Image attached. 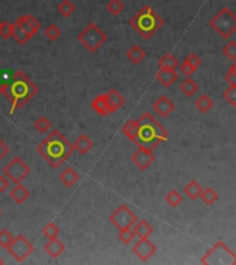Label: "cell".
I'll use <instances>...</instances> for the list:
<instances>
[{
    "mask_svg": "<svg viewBox=\"0 0 236 265\" xmlns=\"http://www.w3.org/2000/svg\"><path fill=\"white\" fill-rule=\"evenodd\" d=\"M36 151L50 167L57 169L72 156L75 148L60 130H51V133L36 146Z\"/></svg>",
    "mask_w": 236,
    "mask_h": 265,
    "instance_id": "cell-1",
    "label": "cell"
},
{
    "mask_svg": "<svg viewBox=\"0 0 236 265\" xmlns=\"http://www.w3.org/2000/svg\"><path fill=\"white\" fill-rule=\"evenodd\" d=\"M39 93V87L32 82L23 71H17L6 86L4 96L11 102L10 114L13 115L17 109L24 108Z\"/></svg>",
    "mask_w": 236,
    "mask_h": 265,
    "instance_id": "cell-2",
    "label": "cell"
},
{
    "mask_svg": "<svg viewBox=\"0 0 236 265\" xmlns=\"http://www.w3.org/2000/svg\"><path fill=\"white\" fill-rule=\"evenodd\" d=\"M138 146H144L148 149H155L160 143L168 140L167 130L153 118L152 114L145 112L138 119Z\"/></svg>",
    "mask_w": 236,
    "mask_h": 265,
    "instance_id": "cell-3",
    "label": "cell"
},
{
    "mask_svg": "<svg viewBox=\"0 0 236 265\" xmlns=\"http://www.w3.org/2000/svg\"><path fill=\"white\" fill-rule=\"evenodd\" d=\"M130 26L145 40L151 39L163 26V18L151 6H144L130 18Z\"/></svg>",
    "mask_w": 236,
    "mask_h": 265,
    "instance_id": "cell-4",
    "label": "cell"
},
{
    "mask_svg": "<svg viewBox=\"0 0 236 265\" xmlns=\"http://www.w3.org/2000/svg\"><path fill=\"white\" fill-rule=\"evenodd\" d=\"M210 28L222 39H229L236 30V14L229 7H222L209 21Z\"/></svg>",
    "mask_w": 236,
    "mask_h": 265,
    "instance_id": "cell-5",
    "label": "cell"
},
{
    "mask_svg": "<svg viewBox=\"0 0 236 265\" xmlns=\"http://www.w3.org/2000/svg\"><path fill=\"white\" fill-rule=\"evenodd\" d=\"M200 263L205 265H236V254L222 241H218L203 254Z\"/></svg>",
    "mask_w": 236,
    "mask_h": 265,
    "instance_id": "cell-6",
    "label": "cell"
},
{
    "mask_svg": "<svg viewBox=\"0 0 236 265\" xmlns=\"http://www.w3.org/2000/svg\"><path fill=\"white\" fill-rule=\"evenodd\" d=\"M77 40L82 43L84 48L90 53H97L99 47L108 40L107 33L99 28L97 24L90 23L79 35Z\"/></svg>",
    "mask_w": 236,
    "mask_h": 265,
    "instance_id": "cell-7",
    "label": "cell"
},
{
    "mask_svg": "<svg viewBox=\"0 0 236 265\" xmlns=\"http://www.w3.org/2000/svg\"><path fill=\"white\" fill-rule=\"evenodd\" d=\"M31 173L29 166L24 162L21 158H13L8 162L6 166L3 167V174L8 178V181L13 184H20L23 182Z\"/></svg>",
    "mask_w": 236,
    "mask_h": 265,
    "instance_id": "cell-8",
    "label": "cell"
},
{
    "mask_svg": "<svg viewBox=\"0 0 236 265\" xmlns=\"http://www.w3.org/2000/svg\"><path fill=\"white\" fill-rule=\"evenodd\" d=\"M138 221V217L130 210L126 205H120L109 216V222L118 229L133 228V225Z\"/></svg>",
    "mask_w": 236,
    "mask_h": 265,
    "instance_id": "cell-9",
    "label": "cell"
},
{
    "mask_svg": "<svg viewBox=\"0 0 236 265\" xmlns=\"http://www.w3.org/2000/svg\"><path fill=\"white\" fill-rule=\"evenodd\" d=\"M7 251L17 263H23L24 260H26L33 253V244L25 236L18 235L14 238Z\"/></svg>",
    "mask_w": 236,
    "mask_h": 265,
    "instance_id": "cell-10",
    "label": "cell"
},
{
    "mask_svg": "<svg viewBox=\"0 0 236 265\" xmlns=\"http://www.w3.org/2000/svg\"><path fill=\"white\" fill-rule=\"evenodd\" d=\"M131 250L142 263H145L156 253V246L149 241V238H145V239H138Z\"/></svg>",
    "mask_w": 236,
    "mask_h": 265,
    "instance_id": "cell-11",
    "label": "cell"
},
{
    "mask_svg": "<svg viewBox=\"0 0 236 265\" xmlns=\"http://www.w3.org/2000/svg\"><path fill=\"white\" fill-rule=\"evenodd\" d=\"M131 162L140 169V170H146L148 167L155 162V155L152 149H148L144 146H138L137 151L133 153Z\"/></svg>",
    "mask_w": 236,
    "mask_h": 265,
    "instance_id": "cell-12",
    "label": "cell"
},
{
    "mask_svg": "<svg viewBox=\"0 0 236 265\" xmlns=\"http://www.w3.org/2000/svg\"><path fill=\"white\" fill-rule=\"evenodd\" d=\"M174 102L168 98L167 96H160L152 105L153 112L158 115L159 118H167L168 115L174 111Z\"/></svg>",
    "mask_w": 236,
    "mask_h": 265,
    "instance_id": "cell-13",
    "label": "cell"
},
{
    "mask_svg": "<svg viewBox=\"0 0 236 265\" xmlns=\"http://www.w3.org/2000/svg\"><path fill=\"white\" fill-rule=\"evenodd\" d=\"M17 23L20 24L21 26H23L24 29L28 32V35L29 36H35L36 33H38L40 28H42V24L39 21L36 17H33L31 14H26L23 15V17H20L18 20H17Z\"/></svg>",
    "mask_w": 236,
    "mask_h": 265,
    "instance_id": "cell-14",
    "label": "cell"
},
{
    "mask_svg": "<svg viewBox=\"0 0 236 265\" xmlns=\"http://www.w3.org/2000/svg\"><path fill=\"white\" fill-rule=\"evenodd\" d=\"M105 98H107L108 106L111 114H115L116 111H119L124 105V97L118 90H109L105 93Z\"/></svg>",
    "mask_w": 236,
    "mask_h": 265,
    "instance_id": "cell-15",
    "label": "cell"
},
{
    "mask_svg": "<svg viewBox=\"0 0 236 265\" xmlns=\"http://www.w3.org/2000/svg\"><path fill=\"white\" fill-rule=\"evenodd\" d=\"M155 79L159 82L163 87H170L171 84L177 82L178 73L174 69H159L155 75Z\"/></svg>",
    "mask_w": 236,
    "mask_h": 265,
    "instance_id": "cell-16",
    "label": "cell"
},
{
    "mask_svg": "<svg viewBox=\"0 0 236 265\" xmlns=\"http://www.w3.org/2000/svg\"><path fill=\"white\" fill-rule=\"evenodd\" d=\"M29 196H31L29 191L26 190L21 182H20V184H16L14 188H11V191H10V199L14 200L17 205H23V203H25V202L29 199Z\"/></svg>",
    "mask_w": 236,
    "mask_h": 265,
    "instance_id": "cell-17",
    "label": "cell"
},
{
    "mask_svg": "<svg viewBox=\"0 0 236 265\" xmlns=\"http://www.w3.org/2000/svg\"><path fill=\"white\" fill-rule=\"evenodd\" d=\"M45 251H46L50 257L58 258L62 253L65 251V244H64L61 241H58V238L48 239L46 244H45Z\"/></svg>",
    "mask_w": 236,
    "mask_h": 265,
    "instance_id": "cell-18",
    "label": "cell"
},
{
    "mask_svg": "<svg viewBox=\"0 0 236 265\" xmlns=\"http://www.w3.org/2000/svg\"><path fill=\"white\" fill-rule=\"evenodd\" d=\"M138 130H140L138 121L137 120H133V119L127 120L122 126V133H123V134L127 137V138H129L131 143H134V144L137 145V146H138Z\"/></svg>",
    "mask_w": 236,
    "mask_h": 265,
    "instance_id": "cell-19",
    "label": "cell"
},
{
    "mask_svg": "<svg viewBox=\"0 0 236 265\" xmlns=\"http://www.w3.org/2000/svg\"><path fill=\"white\" fill-rule=\"evenodd\" d=\"M133 231H134V234H136L138 239H145V238H149L152 235L153 227L146 220H141L137 221L133 225Z\"/></svg>",
    "mask_w": 236,
    "mask_h": 265,
    "instance_id": "cell-20",
    "label": "cell"
},
{
    "mask_svg": "<svg viewBox=\"0 0 236 265\" xmlns=\"http://www.w3.org/2000/svg\"><path fill=\"white\" fill-rule=\"evenodd\" d=\"M92 108L102 118H105L108 115H111L109 111V106H108L107 98H105V94H99L92 101Z\"/></svg>",
    "mask_w": 236,
    "mask_h": 265,
    "instance_id": "cell-21",
    "label": "cell"
},
{
    "mask_svg": "<svg viewBox=\"0 0 236 265\" xmlns=\"http://www.w3.org/2000/svg\"><path fill=\"white\" fill-rule=\"evenodd\" d=\"M73 148L80 155H86V153H89L94 148V143L92 141V138H89L86 134H82V136L77 137L76 141L73 143Z\"/></svg>",
    "mask_w": 236,
    "mask_h": 265,
    "instance_id": "cell-22",
    "label": "cell"
},
{
    "mask_svg": "<svg viewBox=\"0 0 236 265\" xmlns=\"http://www.w3.org/2000/svg\"><path fill=\"white\" fill-rule=\"evenodd\" d=\"M60 180L67 188H72L79 181V174H77V171L73 167H67L60 174Z\"/></svg>",
    "mask_w": 236,
    "mask_h": 265,
    "instance_id": "cell-23",
    "label": "cell"
},
{
    "mask_svg": "<svg viewBox=\"0 0 236 265\" xmlns=\"http://www.w3.org/2000/svg\"><path fill=\"white\" fill-rule=\"evenodd\" d=\"M126 57H127V60H129L131 64L138 65V64H141V62L145 60L146 53H145L140 46H131L129 50H127V53H126Z\"/></svg>",
    "mask_w": 236,
    "mask_h": 265,
    "instance_id": "cell-24",
    "label": "cell"
},
{
    "mask_svg": "<svg viewBox=\"0 0 236 265\" xmlns=\"http://www.w3.org/2000/svg\"><path fill=\"white\" fill-rule=\"evenodd\" d=\"M13 39H14L20 46H25L28 42H29L31 36H29L28 32L24 29L23 26L16 21V23H14V26H13Z\"/></svg>",
    "mask_w": 236,
    "mask_h": 265,
    "instance_id": "cell-25",
    "label": "cell"
},
{
    "mask_svg": "<svg viewBox=\"0 0 236 265\" xmlns=\"http://www.w3.org/2000/svg\"><path fill=\"white\" fill-rule=\"evenodd\" d=\"M202 191H203V188H202L200 184H199L198 181H195V180L189 181L185 187H184V193L189 197V199H192V200L199 199V197H200V193H202Z\"/></svg>",
    "mask_w": 236,
    "mask_h": 265,
    "instance_id": "cell-26",
    "label": "cell"
},
{
    "mask_svg": "<svg viewBox=\"0 0 236 265\" xmlns=\"http://www.w3.org/2000/svg\"><path fill=\"white\" fill-rule=\"evenodd\" d=\"M178 61H177V58H175L173 54L170 53H166L163 54L162 57L159 58V61H158V67H159V69H177L178 68Z\"/></svg>",
    "mask_w": 236,
    "mask_h": 265,
    "instance_id": "cell-27",
    "label": "cell"
},
{
    "mask_svg": "<svg viewBox=\"0 0 236 265\" xmlns=\"http://www.w3.org/2000/svg\"><path fill=\"white\" fill-rule=\"evenodd\" d=\"M180 90H181V93L185 97H192V96H195L199 91V84L193 79L188 77V79H185L183 83L180 84Z\"/></svg>",
    "mask_w": 236,
    "mask_h": 265,
    "instance_id": "cell-28",
    "label": "cell"
},
{
    "mask_svg": "<svg viewBox=\"0 0 236 265\" xmlns=\"http://www.w3.org/2000/svg\"><path fill=\"white\" fill-rule=\"evenodd\" d=\"M195 106L198 108L199 112H202V114H207L209 111H212V108L214 106L213 99L210 98L209 96H206V94H202V96H199L196 101H195Z\"/></svg>",
    "mask_w": 236,
    "mask_h": 265,
    "instance_id": "cell-29",
    "label": "cell"
},
{
    "mask_svg": "<svg viewBox=\"0 0 236 265\" xmlns=\"http://www.w3.org/2000/svg\"><path fill=\"white\" fill-rule=\"evenodd\" d=\"M57 11H58L62 17L69 18L71 15L76 11V6H75L71 0H62L61 3L58 4V7H57Z\"/></svg>",
    "mask_w": 236,
    "mask_h": 265,
    "instance_id": "cell-30",
    "label": "cell"
},
{
    "mask_svg": "<svg viewBox=\"0 0 236 265\" xmlns=\"http://www.w3.org/2000/svg\"><path fill=\"white\" fill-rule=\"evenodd\" d=\"M200 199H202V202H203L205 205L212 206L218 200V193H217L213 188H206V190L202 191Z\"/></svg>",
    "mask_w": 236,
    "mask_h": 265,
    "instance_id": "cell-31",
    "label": "cell"
},
{
    "mask_svg": "<svg viewBox=\"0 0 236 265\" xmlns=\"http://www.w3.org/2000/svg\"><path fill=\"white\" fill-rule=\"evenodd\" d=\"M165 200H166V203H167L170 207H177V206L181 205V202H183V195L177 190H171L167 195H166Z\"/></svg>",
    "mask_w": 236,
    "mask_h": 265,
    "instance_id": "cell-32",
    "label": "cell"
},
{
    "mask_svg": "<svg viewBox=\"0 0 236 265\" xmlns=\"http://www.w3.org/2000/svg\"><path fill=\"white\" fill-rule=\"evenodd\" d=\"M45 35H46V38L48 39L50 42H55V40H58V39L61 38L62 32H61V29H60V26H58V25H55V24H50L46 29H45Z\"/></svg>",
    "mask_w": 236,
    "mask_h": 265,
    "instance_id": "cell-33",
    "label": "cell"
},
{
    "mask_svg": "<svg viewBox=\"0 0 236 265\" xmlns=\"http://www.w3.org/2000/svg\"><path fill=\"white\" fill-rule=\"evenodd\" d=\"M33 127H35V130H38L40 134H46L47 131L51 129V121L48 120L47 118H45V116H40L39 119L35 120Z\"/></svg>",
    "mask_w": 236,
    "mask_h": 265,
    "instance_id": "cell-34",
    "label": "cell"
},
{
    "mask_svg": "<svg viewBox=\"0 0 236 265\" xmlns=\"http://www.w3.org/2000/svg\"><path fill=\"white\" fill-rule=\"evenodd\" d=\"M124 10V4L122 0H109L107 3V11L112 15H119Z\"/></svg>",
    "mask_w": 236,
    "mask_h": 265,
    "instance_id": "cell-35",
    "label": "cell"
},
{
    "mask_svg": "<svg viewBox=\"0 0 236 265\" xmlns=\"http://www.w3.org/2000/svg\"><path fill=\"white\" fill-rule=\"evenodd\" d=\"M222 54L224 57H227L228 60L236 61V42L235 40H229L222 47Z\"/></svg>",
    "mask_w": 236,
    "mask_h": 265,
    "instance_id": "cell-36",
    "label": "cell"
},
{
    "mask_svg": "<svg viewBox=\"0 0 236 265\" xmlns=\"http://www.w3.org/2000/svg\"><path fill=\"white\" fill-rule=\"evenodd\" d=\"M119 241L124 244H130V243L134 241L136 234L133 231V228H124V229H119V234H118Z\"/></svg>",
    "mask_w": 236,
    "mask_h": 265,
    "instance_id": "cell-37",
    "label": "cell"
},
{
    "mask_svg": "<svg viewBox=\"0 0 236 265\" xmlns=\"http://www.w3.org/2000/svg\"><path fill=\"white\" fill-rule=\"evenodd\" d=\"M13 26L14 24H11L10 21H1L0 23V38L7 40V39L13 38Z\"/></svg>",
    "mask_w": 236,
    "mask_h": 265,
    "instance_id": "cell-38",
    "label": "cell"
},
{
    "mask_svg": "<svg viewBox=\"0 0 236 265\" xmlns=\"http://www.w3.org/2000/svg\"><path fill=\"white\" fill-rule=\"evenodd\" d=\"M42 234L46 236L47 239H55L60 235V228L57 227L53 222H48L47 225H45V228L42 229Z\"/></svg>",
    "mask_w": 236,
    "mask_h": 265,
    "instance_id": "cell-39",
    "label": "cell"
},
{
    "mask_svg": "<svg viewBox=\"0 0 236 265\" xmlns=\"http://www.w3.org/2000/svg\"><path fill=\"white\" fill-rule=\"evenodd\" d=\"M13 241H14V236L11 235L7 229H0V247L7 250Z\"/></svg>",
    "mask_w": 236,
    "mask_h": 265,
    "instance_id": "cell-40",
    "label": "cell"
},
{
    "mask_svg": "<svg viewBox=\"0 0 236 265\" xmlns=\"http://www.w3.org/2000/svg\"><path fill=\"white\" fill-rule=\"evenodd\" d=\"M222 97L229 105L236 106V86H228L227 90L222 93Z\"/></svg>",
    "mask_w": 236,
    "mask_h": 265,
    "instance_id": "cell-41",
    "label": "cell"
},
{
    "mask_svg": "<svg viewBox=\"0 0 236 265\" xmlns=\"http://www.w3.org/2000/svg\"><path fill=\"white\" fill-rule=\"evenodd\" d=\"M185 61H187V62H188V64H189L190 67H192L193 69H198L199 67L202 65V60L199 58L196 54H189V55L185 58Z\"/></svg>",
    "mask_w": 236,
    "mask_h": 265,
    "instance_id": "cell-42",
    "label": "cell"
},
{
    "mask_svg": "<svg viewBox=\"0 0 236 265\" xmlns=\"http://www.w3.org/2000/svg\"><path fill=\"white\" fill-rule=\"evenodd\" d=\"M178 69H180V72H181V73H184L185 76H188V77H189L193 72H196V69L192 68L187 61H184L181 65H178Z\"/></svg>",
    "mask_w": 236,
    "mask_h": 265,
    "instance_id": "cell-43",
    "label": "cell"
},
{
    "mask_svg": "<svg viewBox=\"0 0 236 265\" xmlns=\"http://www.w3.org/2000/svg\"><path fill=\"white\" fill-rule=\"evenodd\" d=\"M8 187H10V181H8V178L6 175H0V193H3L4 191L8 190Z\"/></svg>",
    "mask_w": 236,
    "mask_h": 265,
    "instance_id": "cell-44",
    "label": "cell"
},
{
    "mask_svg": "<svg viewBox=\"0 0 236 265\" xmlns=\"http://www.w3.org/2000/svg\"><path fill=\"white\" fill-rule=\"evenodd\" d=\"M225 80H227V83H228L229 86H236V75L234 72L228 71V73L225 75Z\"/></svg>",
    "mask_w": 236,
    "mask_h": 265,
    "instance_id": "cell-45",
    "label": "cell"
},
{
    "mask_svg": "<svg viewBox=\"0 0 236 265\" xmlns=\"http://www.w3.org/2000/svg\"><path fill=\"white\" fill-rule=\"evenodd\" d=\"M7 153H8L7 144H6V143H4L3 140H0V160L3 159V158H4V156L7 155Z\"/></svg>",
    "mask_w": 236,
    "mask_h": 265,
    "instance_id": "cell-46",
    "label": "cell"
},
{
    "mask_svg": "<svg viewBox=\"0 0 236 265\" xmlns=\"http://www.w3.org/2000/svg\"><path fill=\"white\" fill-rule=\"evenodd\" d=\"M6 86H7V84L4 83V82H3V80L0 79V96H1L3 93H4V90H6Z\"/></svg>",
    "mask_w": 236,
    "mask_h": 265,
    "instance_id": "cell-47",
    "label": "cell"
},
{
    "mask_svg": "<svg viewBox=\"0 0 236 265\" xmlns=\"http://www.w3.org/2000/svg\"><path fill=\"white\" fill-rule=\"evenodd\" d=\"M229 71H231V72H234V73L236 75V61H234V64L229 67Z\"/></svg>",
    "mask_w": 236,
    "mask_h": 265,
    "instance_id": "cell-48",
    "label": "cell"
},
{
    "mask_svg": "<svg viewBox=\"0 0 236 265\" xmlns=\"http://www.w3.org/2000/svg\"><path fill=\"white\" fill-rule=\"evenodd\" d=\"M1 264H4V261H3V260L0 258V265H1Z\"/></svg>",
    "mask_w": 236,
    "mask_h": 265,
    "instance_id": "cell-49",
    "label": "cell"
},
{
    "mask_svg": "<svg viewBox=\"0 0 236 265\" xmlns=\"http://www.w3.org/2000/svg\"><path fill=\"white\" fill-rule=\"evenodd\" d=\"M0 216H1V212H0Z\"/></svg>",
    "mask_w": 236,
    "mask_h": 265,
    "instance_id": "cell-50",
    "label": "cell"
}]
</instances>
